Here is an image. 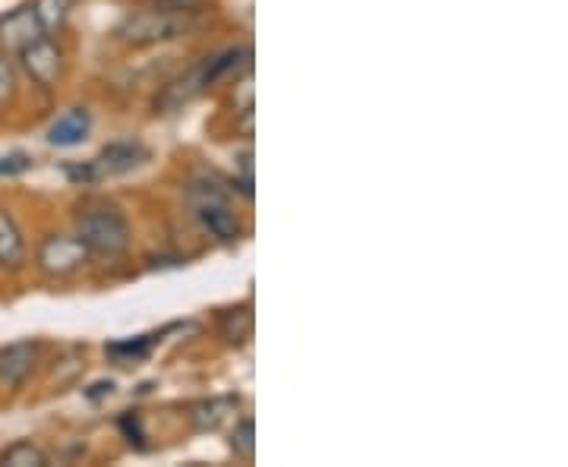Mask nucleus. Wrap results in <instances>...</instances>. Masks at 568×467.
I'll return each mask as SVG.
<instances>
[{
	"instance_id": "obj_3",
	"label": "nucleus",
	"mask_w": 568,
	"mask_h": 467,
	"mask_svg": "<svg viewBox=\"0 0 568 467\" xmlns=\"http://www.w3.org/2000/svg\"><path fill=\"white\" fill-rule=\"evenodd\" d=\"M89 263L92 253L77 234H44L36 246V265L44 278H73Z\"/></svg>"
},
{
	"instance_id": "obj_2",
	"label": "nucleus",
	"mask_w": 568,
	"mask_h": 467,
	"mask_svg": "<svg viewBox=\"0 0 568 467\" xmlns=\"http://www.w3.org/2000/svg\"><path fill=\"white\" fill-rule=\"evenodd\" d=\"M193 29V10H142L118 26V39L133 48H152L162 41H174Z\"/></svg>"
},
{
	"instance_id": "obj_13",
	"label": "nucleus",
	"mask_w": 568,
	"mask_h": 467,
	"mask_svg": "<svg viewBox=\"0 0 568 467\" xmlns=\"http://www.w3.org/2000/svg\"><path fill=\"white\" fill-rule=\"evenodd\" d=\"M219 332H222L224 345L244 347L253 338V309H250V304L224 309L222 319H219Z\"/></svg>"
},
{
	"instance_id": "obj_9",
	"label": "nucleus",
	"mask_w": 568,
	"mask_h": 467,
	"mask_svg": "<svg viewBox=\"0 0 568 467\" xmlns=\"http://www.w3.org/2000/svg\"><path fill=\"white\" fill-rule=\"evenodd\" d=\"M29 260V246L22 237L20 222L13 219L10 209L0 205V268L3 272H20Z\"/></svg>"
},
{
	"instance_id": "obj_20",
	"label": "nucleus",
	"mask_w": 568,
	"mask_h": 467,
	"mask_svg": "<svg viewBox=\"0 0 568 467\" xmlns=\"http://www.w3.org/2000/svg\"><path fill=\"white\" fill-rule=\"evenodd\" d=\"M121 433L126 436V443L136 448H145V429H142L140 414H133V410H126L121 417Z\"/></svg>"
},
{
	"instance_id": "obj_23",
	"label": "nucleus",
	"mask_w": 568,
	"mask_h": 467,
	"mask_svg": "<svg viewBox=\"0 0 568 467\" xmlns=\"http://www.w3.org/2000/svg\"><path fill=\"white\" fill-rule=\"evenodd\" d=\"M111 395H114V383H111V379H108V383H95V386L92 388H85V398H89V402H102V398H111Z\"/></svg>"
},
{
	"instance_id": "obj_7",
	"label": "nucleus",
	"mask_w": 568,
	"mask_h": 467,
	"mask_svg": "<svg viewBox=\"0 0 568 467\" xmlns=\"http://www.w3.org/2000/svg\"><path fill=\"white\" fill-rule=\"evenodd\" d=\"M209 89V80H205V61L196 63L193 70H186L183 77L171 80L164 85L162 92L155 95V111L159 114H174V111H183L190 102H196Z\"/></svg>"
},
{
	"instance_id": "obj_5",
	"label": "nucleus",
	"mask_w": 568,
	"mask_h": 467,
	"mask_svg": "<svg viewBox=\"0 0 568 467\" xmlns=\"http://www.w3.org/2000/svg\"><path fill=\"white\" fill-rule=\"evenodd\" d=\"M39 361H41V342H32V338L0 347V386L10 388V392L22 388L29 379H32V373H36Z\"/></svg>"
},
{
	"instance_id": "obj_17",
	"label": "nucleus",
	"mask_w": 568,
	"mask_h": 467,
	"mask_svg": "<svg viewBox=\"0 0 568 467\" xmlns=\"http://www.w3.org/2000/svg\"><path fill=\"white\" fill-rule=\"evenodd\" d=\"M186 203L193 205H209V203H231L227 190L219 186L215 181H193L186 186Z\"/></svg>"
},
{
	"instance_id": "obj_21",
	"label": "nucleus",
	"mask_w": 568,
	"mask_h": 467,
	"mask_svg": "<svg viewBox=\"0 0 568 467\" xmlns=\"http://www.w3.org/2000/svg\"><path fill=\"white\" fill-rule=\"evenodd\" d=\"M32 167V159L26 152H10L0 159V177H17V174H26Z\"/></svg>"
},
{
	"instance_id": "obj_10",
	"label": "nucleus",
	"mask_w": 568,
	"mask_h": 467,
	"mask_svg": "<svg viewBox=\"0 0 568 467\" xmlns=\"http://www.w3.org/2000/svg\"><path fill=\"white\" fill-rule=\"evenodd\" d=\"M92 133V114L89 108H70L67 114H61L58 121L48 126V143L58 149H73L89 140Z\"/></svg>"
},
{
	"instance_id": "obj_19",
	"label": "nucleus",
	"mask_w": 568,
	"mask_h": 467,
	"mask_svg": "<svg viewBox=\"0 0 568 467\" xmlns=\"http://www.w3.org/2000/svg\"><path fill=\"white\" fill-rule=\"evenodd\" d=\"M17 92H20V77H17V67L10 61V54L0 51V108L17 102Z\"/></svg>"
},
{
	"instance_id": "obj_15",
	"label": "nucleus",
	"mask_w": 568,
	"mask_h": 467,
	"mask_svg": "<svg viewBox=\"0 0 568 467\" xmlns=\"http://www.w3.org/2000/svg\"><path fill=\"white\" fill-rule=\"evenodd\" d=\"M32 10L39 17L44 35H51V32H61L67 26L70 13H73V0H32Z\"/></svg>"
},
{
	"instance_id": "obj_1",
	"label": "nucleus",
	"mask_w": 568,
	"mask_h": 467,
	"mask_svg": "<svg viewBox=\"0 0 568 467\" xmlns=\"http://www.w3.org/2000/svg\"><path fill=\"white\" fill-rule=\"evenodd\" d=\"M77 237L99 260H121L133 244V227L114 203H89L77 212Z\"/></svg>"
},
{
	"instance_id": "obj_14",
	"label": "nucleus",
	"mask_w": 568,
	"mask_h": 467,
	"mask_svg": "<svg viewBox=\"0 0 568 467\" xmlns=\"http://www.w3.org/2000/svg\"><path fill=\"white\" fill-rule=\"evenodd\" d=\"M0 465L7 467H48V451L32 439H17L0 451Z\"/></svg>"
},
{
	"instance_id": "obj_24",
	"label": "nucleus",
	"mask_w": 568,
	"mask_h": 467,
	"mask_svg": "<svg viewBox=\"0 0 568 467\" xmlns=\"http://www.w3.org/2000/svg\"><path fill=\"white\" fill-rule=\"evenodd\" d=\"M203 0H155V7L162 10H196Z\"/></svg>"
},
{
	"instance_id": "obj_4",
	"label": "nucleus",
	"mask_w": 568,
	"mask_h": 467,
	"mask_svg": "<svg viewBox=\"0 0 568 467\" xmlns=\"http://www.w3.org/2000/svg\"><path fill=\"white\" fill-rule=\"evenodd\" d=\"M17 58H20L22 73L36 82L39 89H54V85H58V80H61L63 51L58 48V41L54 39L41 35V39L32 41L29 48H22Z\"/></svg>"
},
{
	"instance_id": "obj_8",
	"label": "nucleus",
	"mask_w": 568,
	"mask_h": 467,
	"mask_svg": "<svg viewBox=\"0 0 568 467\" xmlns=\"http://www.w3.org/2000/svg\"><path fill=\"white\" fill-rule=\"evenodd\" d=\"M196 219L222 244H237L244 237V222H241V215L234 212L231 203L196 205Z\"/></svg>"
},
{
	"instance_id": "obj_16",
	"label": "nucleus",
	"mask_w": 568,
	"mask_h": 467,
	"mask_svg": "<svg viewBox=\"0 0 568 467\" xmlns=\"http://www.w3.org/2000/svg\"><path fill=\"white\" fill-rule=\"evenodd\" d=\"M155 345V338L152 335H136V338H123V342H114V345H108V357L114 361L118 366H130L142 361V357H149V351Z\"/></svg>"
},
{
	"instance_id": "obj_11",
	"label": "nucleus",
	"mask_w": 568,
	"mask_h": 467,
	"mask_svg": "<svg viewBox=\"0 0 568 467\" xmlns=\"http://www.w3.org/2000/svg\"><path fill=\"white\" fill-rule=\"evenodd\" d=\"M145 159H149V152H145L140 143L123 140V143L104 145L102 155L95 159V167H99V174H102V177H108V174H126V171L140 167Z\"/></svg>"
},
{
	"instance_id": "obj_22",
	"label": "nucleus",
	"mask_w": 568,
	"mask_h": 467,
	"mask_svg": "<svg viewBox=\"0 0 568 467\" xmlns=\"http://www.w3.org/2000/svg\"><path fill=\"white\" fill-rule=\"evenodd\" d=\"M67 177L73 183H95L102 181V174H99V167H95V162H73L67 164Z\"/></svg>"
},
{
	"instance_id": "obj_6",
	"label": "nucleus",
	"mask_w": 568,
	"mask_h": 467,
	"mask_svg": "<svg viewBox=\"0 0 568 467\" xmlns=\"http://www.w3.org/2000/svg\"><path fill=\"white\" fill-rule=\"evenodd\" d=\"M41 35H44V29H41L32 3H22V7L0 17V51L3 54H20L22 48H29Z\"/></svg>"
},
{
	"instance_id": "obj_12",
	"label": "nucleus",
	"mask_w": 568,
	"mask_h": 467,
	"mask_svg": "<svg viewBox=\"0 0 568 467\" xmlns=\"http://www.w3.org/2000/svg\"><path fill=\"white\" fill-rule=\"evenodd\" d=\"M234 407H237V398H231V395L227 398H205V402H196L190 407V424L200 433H215L227 420V414H234Z\"/></svg>"
},
{
	"instance_id": "obj_18",
	"label": "nucleus",
	"mask_w": 568,
	"mask_h": 467,
	"mask_svg": "<svg viewBox=\"0 0 568 467\" xmlns=\"http://www.w3.org/2000/svg\"><path fill=\"white\" fill-rule=\"evenodd\" d=\"M231 451L237 458H244V461H253V455H256V427H253V420H241L234 427V433H231Z\"/></svg>"
}]
</instances>
